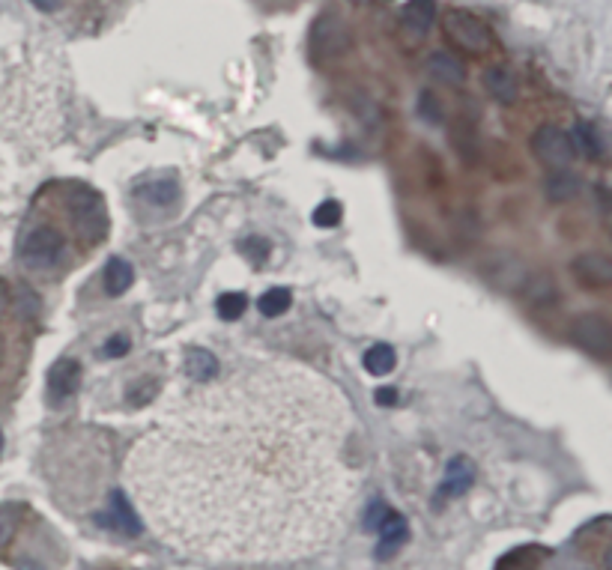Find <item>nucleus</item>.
I'll return each instance as SVG.
<instances>
[{
  "label": "nucleus",
  "mask_w": 612,
  "mask_h": 570,
  "mask_svg": "<svg viewBox=\"0 0 612 570\" xmlns=\"http://www.w3.org/2000/svg\"><path fill=\"white\" fill-rule=\"evenodd\" d=\"M389 511H392V508H389V505H383V502L377 499V502H374V505L368 508V517H365V529H368V532H377V529H380V523L386 520V514H389Z\"/></svg>",
  "instance_id": "27"
},
{
  "label": "nucleus",
  "mask_w": 612,
  "mask_h": 570,
  "mask_svg": "<svg viewBox=\"0 0 612 570\" xmlns=\"http://www.w3.org/2000/svg\"><path fill=\"white\" fill-rule=\"evenodd\" d=\"M239 248H242L251 260H266V254H269V242H263V239H257V236H254V239H245Z\"/></svg>",
  "instance_id": "29"
},
{
  "label": "nucleus",
  "mask_w": 612,
  "mask_h": 570,
  "mask_svg": "<svg viewBox=\"0 0 612 570\" xmlns=\"http://www.w3.org/2000/svg\"><path fill=\"white\" fill-rule=\"evenodd\" d=\"M186 374L198 382L215 380V377H218V362H215V356L206 353V350H189V356H186Z\"/></svg>",
  "instance_id": "18"
},
{
  "label": "nucleus",
  "mask_w": 612,
  "mask_h": 570,
  "mask_svg": "<svg viewBox=\"0 0 612 570\" xmlns=\"http://www.w3.org/2000/svg\"><path fill=\"white\" fill-rule=\"evenodd\" d=\"M290 305H293V296H290V290H284V287L266 290V293L257 299V308H260L263 317H278V314H284Z\"/></svg>",
  "instance_id": "20"
},
{
  "label": "nucleus",
  "mask_w": 612,
  "mask_h": 570,
  "mask_svg": "<svg viewBox=\"0 0 612 570\" xmlns=\"http://www.w3.org/2000/svg\"><path fill=\"white\" fill-rule=\"evenodd\" d=\"M577 138H580L586 156H592V159H601V156H604V147H601V141H598V135H595L592 126H577Z\"/></svg>",
  "instance_id": "26"
},
{
  "label": "nucleus",
  "mask_w": 612,
  "mask_h": 570,
  "mask_svg": "<svg viewBox=\"0 0 612 570\" xmlns=\"http://www.w3.org/2000/svg\"><path fill=\"white\" fill-rule=\"evenodd\" d=\"M571 335H574V341H577L589 356H598V359H607V356H610L612 329L601 314H583V317H577L574 326H571Z\"/></svg>",
  "instance_id": "7"
},
{
  "label": "nucleus",
  "mask_w": 612,
  "mask_h": 570,
  "mask_svg": "<svg viewBox=\"0 0 612 570\" xmlns=\"http://www.w3.org/2000/svg\"><path fill=\"white\" fill-rule=\"evenodd\" d=\"M66 209H69V221L78 230V236L90 239L93 245L105 239L108 233V215H105V203L93 189H72L66 194Z\"/></svg>",
  "instance_id": "2"
},
{
  "label": "nucleus",
  "mask_w": 612,
  "mask_h": 570,
  "mask_svg": "<svg viewBox=\"0 0 612 570\" xmlns=\"http://www.w3.org/2000/svg\"><path fill=\"white\" fill-rule=\"evenodd\" d=\"M129 353V338L126 335H117V338H111L105 347H102V356L105 359H120V356H126Z\"/></svg>",
  "instance_id": "28"
},
{
  "label": "nucleus",
  "mask_w": 612,
  "mask_h": 570,
  "mask_svg": "<svg viewBox=\"0 0 612 570\" xmlns=\"http://www.w3.org/2000/svg\"><path fill=\"white\" fill-rule=\"evenodd\" d=\"M81 385V365L75 359H60L54 362V368L48 371V400L51 406L66 403Z\"/></svg>",
  "instance_id": "8"
},
{
  "label": "nucleus",
  "mask_w": 612,
  "mask_h": 570,
  "mask_svg": "<svg viewBox=\"0 0 612 570\" xmlns=\"http://www.w3.org/2000/svg\"><path fill=\"white\" fill-rule=\"evenodd\" d=\"M395 350L389 347V344H377V347H371L368 353H365V368H368V374H374V377H389L392 371H395Z\"/></svg>",
  "instance_id": "19"
},
{
  "label": "nucleus",
  "mask_w": 612,
  "mask_h": 570,
  "mask_svg": "<svg viewBox=\"0 0 612 570\" xmlns=\"http://www.w3.org/2000/svg\"><path fill=\"white\" fill-rule=\"evenodd\" d=\"M433 18H436V6H433V0H409L407 6H404V15H401L404 27H407L415 39L424 36V33L430 30Z\"/></svg>",
  "instance_id": "14"
},
{
  "label": "nucleus",
  "mask_w": 612,
  "mask_h": 570,
  "mask_svg": "<svg viewBox=\"0 0 612 570\" xmlns=\"http://www.w3.org/2000/svg\"><path fill=\"white\" fill-rule=\"evenodd\" d=\"M132 281H135V272H132L129 260L111 257L108 266H105V290H108V296H123L132 287Z\"/></svg>",
  "instance_id": "16"
},
{
  "label": "nucleus",
  "mask_w": 612,
  "mask_h": 570,
  "mask_svg": "<svg viewBox=\"0 0 612 570\" xmlns=\"http://www.w3.org/2000/svg\"><path fill=\"white\" fill-rule=\"evenodd\" d=\"M0 362H3V338H0Z\"/></svg>",
  "instance_id": "32"
},
{
  "label": "nucleus",
  "mask_w": 612,
  "mask_h": 570,
  "mask_svg": "<svg viewBox=\"0 0 612 570\" xmlns=\"http://www.w3.org/2000/svg\"><path fill=\"white\" fill-rule=\"evenodd\" d=\"M571 272H574V278L583 287L604 290V287L612 284V263L610 257H604V254H583V257H577Z\"/></svg>",
  "instance_id": "9"
},
{
  "label": "nucleus",
  "mask_w": 612,
  "mask_h": 570,
  "mask_svg": "<svg viewBox=\"0 0 612 570\" xmlns=\"http://www.w3.org/2000/svg\"><path fill=\"white\" fill-rule=\"evenodd\" d=\"M484 87H487V93H490L496 102H502V105H511V102L517 99V78H514V72H511L508 66H493V69H487V72H484Z\"/></svg>",
  "instance_id": "13"
},
{
  "label": "nucleus",
  "mask_w": 612,
  "mask_h": 570,
  "mask_svg": "<svg viewBox=\"0 0 612 570\" xmlns=\"http://www.w3.org/2000/svg\"><path fill=\"white\" fill-rule=\"evenodd\" d=\"M9 308V287H6V281L0 278V314Z\"/></svg>",
  "instance_id": "31"
},
{
  "label": "nucleus",
  "mask_w": 612,
  "mask_h": 570,
  "mask_svg": "<svg viewBox=\"0 0 612 570\" xmlns=\"http://www.w3.org/2000/svg\"><path fill=\"white\" fill-rule=\"evenodd\" d=\"M215 308H218L221 320H239L248 308V296L245 293H224V296H218Z\"/></svg>",
  "instance_id": "22"
},
{
  "label": "nucleus",
  "mask_w": 612,
  "mask_h": 570,
  "mask_svg": "<svg viewBox=\"0 0 612 570\" xmlns=\"http://www.w3.org/2000/svg\"><path fill=\"white\" fill-rule=\"evenodd\" d=\"M138 194H141L144 200H150L153 206H168V203H174V200L180 197V189H177L174 180H165V183H153V186L138 189Z\"/></svg>",
  "instance_id": "21"
},
{
  "label": "nucleus",
  "mask_w": 612,
  "mask_h": 570,
  "mask_svg": "<svg viewBox=\"0 0 612 570\" xmlns=\"http://www.w3.org/2000/svg\"><path fill=\"white\" fill-rule=\"evenodd\" d=\"M105 526H111V529H117V532H123V535H141V520L135 517V508H132V502L120 493V490H114L111 493V505H108V514L105 517H99Z\"/></svg>",
  "instance_id": "11"
},
{
  "label": "nucleus",
  "mask_w": 612,
  "mask_h": 570,
  "mask_svg": "<svg viewBox=\"0 0 612 570\" xmlns=\"http://www.w3.org/2000/svg\"><path fill=\"white\" fill-rule=\"evenodd\" d=\"M18 529V508L15 505H0V550L9 547Z\"/></svg>",
  "instance_id": "23"
},
{
  "label": "nucleus",
  "mask_w": 612,
  "mask_h": 570,
  "mask_svg": "<svg viewBox=\"0 0 612 570\" xmlns=\"http://www.w3.org/2000/svg\"><path fill=\"white\" fill-rule=\"evenodd\" d=\"M475 481V466L466 460V457H454L448 466H445V481L436 493V499H454V496H463Z\"/></svg>",
  "instance_id": "12"
},
{
  "label": "nucleus",
  "mask_w": 612,
  "mask_h": 570,
  "mask_svg": "<svg viewBox=\"0 0 612 570\" xmlns=\"http://www.w3.org/2000/svg\"><path fill=\"white\" fill-rule=\"evenodd\" d=\"M377 403L380 406H395L398 403V388H389V385L377 388Z\"/></svg>",
  "instance_id": "30"
},
{
  "label": "nucleus",
  "mask_w": 612,
  "mask_h": 570,
  "mask_svg": "<svg viewBox=\"0 0 612 570\" xmlns=\"http://www.w3.org/2000/svg\"><path fill=\"white\" fill-rule=\"evenodd\" d=\"M63 248H66L63 233L57 227H51V224H39V227L24 233V239L18 245V257L30 269H51V266L60 263Z\"/></svg>",
  "instance_id": "4"
},
{
  "label": "nucleus",
  "mask_w": 612,
  "mask_h": 570,
  "mask_svg": "<svg viewBox=\"0 0 612 570\" xmlns=\"http://www.w3.org/2000/svg\"><path fill=\"white\" fill-rule=\"evenodd\" d=\"M532 150L535 156L553 168V171H568V165L574 162L577 150H574V138L568 132H562L559 126H541L532 138Z\"/></svg>",
  "instance_id": "6"
},
{
  "label": "nucleus",
  "mask_w": 612,
  "mask_h": 570,
  "mask_svg": "<svg viewBox=\"0 0 612 570\" xmlns=\"http://www.w3.org/2000/svg\"><path fill=\"white\" fill-rule=\"evenodd\" d=\"M353 409L320 374L251 365L177 400L129 451L135 505L174 550L290 562L329 547L353 511Z\"/></svg>",
  "instance_id": "1"
},
{
  "label": "nucleus",
  "mask_w": 612,
  "mask_h": 570,
  "mask_svg": "<svg viewBox=\"0 0 612 570\" xmlns=\"http://www.w3.org/2000/svg\"><path fill=\"white\" fill-rule=\"evenodd\" d=\"M314 224H317V227H338V224H341V203H338V200L320 203L317 212H314Z\"/></svg>",
  "instance_id": "24"
},
{
  "label": "nucleus",
  "mask_w": 612,
  "mask_h": 570,
  "mask_svg": "<svg viewBox=\"0 0 612 570\" xmlns=\"http://www.w3.org/2000/svg\"><path fill=\"white\" fill-rule=\"evenodd\" d=\"M583 189L580 177L571 174V171H559L547 180V197L556 200V203H565V200H574L577 194Z\"/></svg>",
  "instance_id": "17"
},
{
  "label": "nucleus",
  "mask_w": 612,
  "mask_h": 570,
  "mask_svg": "<svg viewBox=\"0 0 612 570\" xmlns=\"http://www.w3.org/2000/svg\"><path fill=\"white\" fill-rule=\"evenodd\" d=\"M377 535H380V544H377V559L380 562H389L401 547H404V541L409 538V526H407V517L404 514H398V511H389L386 514V520L380 523V529H377Z\"/></svg>",
  "instance_id": "10"
},
{
  "label": "nucleus",
  "mask_w": 612,
  "mask_h": 570,
  "mask_svg": "<svg viewBox=\"0 0 612 570\" xmlns=\"http://www.w3.org/2000/svg\"><path fill=\"white\" fill-rule=\"evenodd\" d=\"M3 129H0V257L6 251L9 233L15 227L18 209H21V177L15 168V159L9 153V141H3Z\"/></svg>",
  "instance_id": "3"
},
{
  "label": "nucleus",
  "mask_w": 612,
  "mask_h": 570,
  "mask_svg": "<svg viewBox=\"0 0 612 570\" xmlns=\"http://www.w3.org/2000/svg\"><path fill=\"white\" fill-rule=\"evenodd\" d=\"M359 3H365V0H359Z\"/></svg>",
  "instance_id": "34"
},
{
  "label": "nucleus",
  "mask_w": 612,
  "mask_h": 570,
  "mask_svg": "<svg viewBox=\"0 0 612 570\" xmlns=\"http://www.w3.org/2000/svg\"><path fill=\"white\" fill-rule=\"evenodd\" d=\"M156 380L153 377H144V380L138 382V385H132V391H129V403L132 406H144V403H150L153 397H156Z\"/></svg>",
  "instance_id": "25"
},
{
  "label": "nucleus",
  "mask_w": 612,
  "mask_h": 570,
  "mask_svg": "<svg viewBox=\"0 0 612 570\" xmlns=\"http://www.w3.org/2000/svg\"><path fill=\"white\" fill-rule=\"evenodd\" d=\"M427 69H430V75H433V78H439L442 84H460V81L466 78V69H463V63H460L457 57L445 54V51H436V54H430V60H427Z\"/></svg>",
  "instance_id": "15"
},
{
  "label": "nucleus",
  "mask_w": 612,
  "mask_h": 570,
  "mask_svg": "<svg viewBox=\"0 0 612 570\" xmlns=\"http://www.w3.org/2000/svg\"><path fill=\"white\" fill-rule=\"evenodd\" d=\"M442 27L445 36L469 54H487L493 48V33L487 30V24L466 9H448Z\"/></svg>",
  "instance_id": "5"
},
{
  "label": "nucleus",
  "mask_w": 612,
  "mask_h": 570,
  "mask_svg": "<svg viewBox=\"0 0 612 570\" xmlns=\"http://www.w3.org/2000/svg\"><path fill=\"white\" fill-rule=\"evenodd\" d=\"M0 451H3V433H0Z\"/></svg>",
  "instance_id": "33"
}]
</instances>
